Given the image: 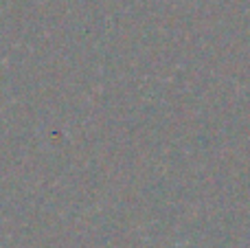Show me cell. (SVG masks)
I'll list each match as a JSON object with an SVG mask.
<instances>
[]
</instances>
